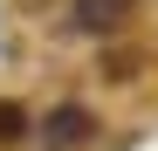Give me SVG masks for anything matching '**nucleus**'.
I'll list each match as a JSON object with an SVG mask.
<instances>
[{"label":"nucleus","mask_w":158,"mask_h":151,"mask_svg":"<svg viewBox=\"0 0 158 151\" xmlns=\"http://www.w3.org/2000/svg\"><path fill=\"white\" fill-rule=\"evenodd\" d=\"M41 137H48V151H62V144H76V137H89V110H55L41 124Z\"/></svg>","instance_id":"f03ea898"},{"label":"nucleus","mask_w":158,"mask_h":151,"mask_svg":"<svg viewBox=\"0 0 158 151\" xmlns=\"http://www.w3.org/2000/svg\"><path fill=\"white\" fill-rule=\"evenodd\" d=\"M138 7V0H76V28H89V35H103V28H117V21Z\"/></svg>","instance_id":"f257e3e1"}]
</instances>
